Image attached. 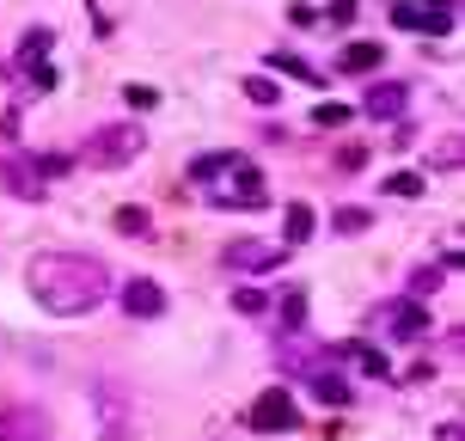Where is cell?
<instances>
[{
    "label": "cell",
    "mask_w": 465,
    "mask_h": 441,
    "mask_svg": "<svg viewBox=\"0 0 465 441\" xmlns=\"http://www.w3.org/2000/svg\"><path fill=\"white\" fill-rule=\"evenodd\" d=\"M232 160H239V154H203V160H190V178H203V185H214V178H221V172H227Z\"/></svg>",
    "instance_id": "obj_20"
},
{
    "label": "cell",
    "mask_w": 465,
    "mask_h": 441,
    "mask_svg": "<svg viewBox=\"0 0 465 441\" xmlns=\"http://www.w3.org/2000/svg\"><path fill=\"white\" fill-rule=\"evenodd\" d=\"M331 19L349 25V19H355V0H331Z\"/></svg>",
    "instance_id": "obj_29"
},
{
    "label": "cell",
    "mask_w": 465,
    "mask_h": 441,
    "mask_svg": "<svg viewBox=\"0 0 465 441\" xmlns=\"http://www.w3.org/2000/svg\"><path fill=\"white\" fill-rule=\"evenodd\" d=\"M380 185L392 190V196H422V178H417V172H392V178H380Z\"/></svg>",
    "instance_id": "obj_27"
},
{
    "label": "cell",
    "mask_w": 465,
    "mask_h": 441,
    "mask_svg": "<svg viewBox=\"0 0 465 441\" xmlns=\"http://www.w3.org/2000/svg\"><path fill=\"white\" fill-rule=\"evenodd\" d=\"M25 288H31V301L44 306L49 319H80V313H93V306L111 301V264L93 252H68V246H49L25 264Z\"/></svg>",
    "instance_id": "obj_1"
},
{
    "label": "cell",
    "mask_w": 465,
    "mask_h": 441,
    "mask_svg": "<svg viewBox=\"0 0 465 441\" xmlns=\"http://www.w3.org/2000/svg\"><path fill=\"white\" fill-rule=\"evenodd\" d=\"M392 25L398 31H417V37H441L453 31V0H392Z\"/></svg>",
    "instance_id": "obj_6"
},
{
    "label": "cell",
    "mask_w": 465,
    "mask_h": 441,
    "mask_svg": "<svg viewBox=\"0 0 465 441\" xmlns=\"http://www.w3.org/2000/svg\"><path fill=\"white\" fill-rule=\"evenodd\" d=\"M460 154H465V147H460V135H447L441 147H435V165H441V172H460Z\"/></svg>",
    "instance_id": "obj_28"
},
{
    "label": "cell",
    "mask_w": 465,
    "mask_h": 441,
    "mask_svg": "<svg viewBox=\"0 0 465 441\" xmlns=\"http://www.w3.org/2000/svg\"><path fill=\"white\" fill-rule=\"evenodd\" d=\"M245 98L270 111V105H276V98H282V86H276V80H270V74H252V80H245Z\"/></svg>",
    "instance_id": "obj_22"
},
{
    "label": "cell",
    "mask_w": 465,
    "mask_h": 441,
    "mask_svg": "<svg viewBox=\"0 0 465 441\" xmlns=\"http://www.w3.org/2000/svg\"><path fill=\"white\" fill-rule=\"evenodd\" d=\"M49 49H55V31L37 25V31H25V37H19V62H25V68H37V62H49Z\"/></svg>",
    "instance_id": "obj_16"
},
{
    "label": "cell",
    "mask_w": 465,
    "mask_h": 441,
    "mask_svg": "<svg viewBox=\"0 0 465 441\" xmlns=\"http://www.w3.org/2000/svg\"><path fill=\"white\" fill-rule=\"evenodd\" d=\"M282 319H288V331L306 326V295H301V288H288V295H282Z\"/></svg>",
    "instance_id": "obj_24"
},
{
    "label": "cell",
    "mask_w": 465,
    "mask_h": 441,
    "mask_svg": "<svg viewBox=\"0 0 465 441\" xmlns=\"http://www.w3.org/2000/svg\"><path fill=\"white\" fill-rule=\"evenodd\" d=\"M331 227L343 233V239H361V233L373 227V215L368 209H337V215H331Z\"/></svg>",
    "instance_id": "obj_19"
},
{
    "label": "cell",
    "mask_w": 465,
    "mask_h": 441,
    "mask_svg": "<svg viewBox=\"0 0 465 441\" xmlns=\"http://www.w3.org/2000/svg\"><path fill=\"white\" fill-rule=\"evenodd\" d=\"M123 313H129V319H160L165 313V288L153 276H129L123 282Z\"/></svg>",
    "instance_id": "obj_10"
},
{
    "label": "cell",
    "mask_w": 465,
    "mask_h": 441,
    "mask_svg": "<svg viewBox=\"0 0 465 441\" xmlns=\"http://www.w3.org/2000/svg\"><path fill=\"white\" fill-rule=\"evenodd\" d=\"M245 423H252L257 436H282V429H301V405H294L288 386H263V393L252 398Z\"/></svg>",
    "instance_id": "obj_5"
},
{
    "label": "cell",
    "mask_w": 465,
    "mask_h": 441,
    "mask_svg": "<svg viewBox=\"0 0 465 441\" xmlns=\"http://www.w3.org/2000/svg\"><path fill=\"white\" fill-rule=\"evenodd\" d=\"M270 68H282V74H294V80H306V86H325V80H319V74L306 68L301 55H288V49H276V55H270Z\"/></svg>",
    "instance_id": "obj_21"
},
{
    "label": "cell",
    "mask_w": 465,
    "mask_h": 441,
    "mask_svg": "<svg viewBox=\"0 0 465 441\" xmlns=\"http://www.w3.org/2000/svg\"><path fill=\"white\" fill-rule=\"evenodd\" d=\"M209 203L214 209H263L270 190H263V172H257L245 154L227 165V185H209Z\"/></svg>",
    "instance_id": "obj_3"
},
{
    "label": "cell",
    "mask_w": 465,
    "mask_h": 441,
    "mask_svg": "<svg viewBox=\"0 0 465 441\" xmlns=\"http://www.w3.org/2000/svg\"><path fill=\"white\" fill-rule=\"evenodd\" d=\"M232 306H239V313H263V306H270V295H263V288H232Z\"/></svg>",
    "instance_id": "obj_26"
},
{
    "label": "cell",
    "mask_w": 465,
    "mask_h": 441,
    "mask_svg": "<svg viewBox=\"0 0 465 441\" xmlns=\"http://www.w3.org/2000/svg\"><path fill=\"white\" fill-rule=\"evenodd\" d=\"M361 111L380 116V123H386V116H398V111H404V86H398V80H373L368 98H361Z\"/></svg>",
    "instance_id": "obj_12"
},
{
    "label": "cell",
    "mask_w": 465,
    "mask_h": 441,
    "mask_svg": "<svg viewBox=\"0 0 465 441\" xmlns=\"http://www.w3.org/2000/svg\"><path fill=\"white\" fill-rule=\"evenodd\" d=\"M380 62H386V49H380V44H349L343 55H337V68H343V74H373Z\"/></svg>",
    "instance_id": "obj_15"
},
{
    "label": "cell",
    "mask_w": 465,
    "mask_h": 441,
    "mask_svg": "<svg viewBox=\"0 0 465 441\" xmlns=\"http://www.w3.org/2000/svg\"><path fill=\"white\" fill-rule=\"evenodd\" d=\"M141 147H147V129L141 123H104L86 141V160L93 165H129V160H141Z\"/></svg>",
    "instance_id": "obj_4"
},
{
    "label": "cell",
    "mask_w": 465,
    "mask_h": 441,
    "mask_svg": "<svg viewBox=\"0 0 465 441\" xmlns=\"http://www.w3.org/2000/svg\"><path fill=\"white\" fill-rule=\"evenodd\" d=\"M49 417L37 405H0V441H44Z\"/></svg>",
    "instance_id": "obj_9"
},
{
    "label": "cell",
    "mask_w": 465,
    "mask_h": 441,
    "mask_svg": "<svg viewBox=\"0 0 465 441\" xmlns=\"http://www.w3.org/2000/svg\"><path fill=\"white\" fill-rule=\"evenodd\" d=\"M111 227L123 233V239H153V215H147V209H135V203H123V209L111 215Z\"/></svg>",
    "instance_id": "obj_14"
},
{
    "label": "cell",
    "mask_w": 465,
    "mask_h": 441,
    "mask_svg": "<svg viewBox=\"0 0 465 441\" xmlns=\"http://www.w3.org/2000/svg\"><path fill=\"white\" fill-rule=\"evenodd\" d=\"M312 398H319V405H343L349 386H343V380H331V374H312Z\"/></svg>",
    "instance_id": "obj_23"
},
{
    "label": "cell",
    "mask_w": 465,
    "mask_h": 441,
    "mask_svg": "<svg viewBox=\"0 0 465 441\" xmlns=\"http://www.w3.org/2000/svg\"><path fill=\"white\" fill-rule=\"evenodd\" d=\"M93 429L104 441H135V393L116 374H98L93 380Z\"/></svg>",
    "instance_id": "obj_2"
},
{
    "label": "cell",
    "mask_w": 465,
    "mask_h": 441,
    "mask_svg": "<svg viewBox=\"0 0 465 441\" xmlns=\"http://www.w3.org/2000/svg\"><path fill=\"white\" fill-rule=\"evenodd\" d=\"M441 441H460V429H453V423H441Z\"/></svg>",
    "instance_id": "obj_30"
},
{
    "label": "cell",
    "mask_w": 465,
    "mask_h": 441,
    "mask_svg": "<svg viewBox=\"0 0 465 441\" xmlns=\"http://www.w3.org/2000/svg\"><path fill=\"white\" fill-rule=\"evenodd\" d=\"M312 239V203H288V227H282V246L294 252V246H306Z\"/></svg>",
    "instance_id": "obj_17"
},
{
    "label": "cell",
    "mask_w": 465,
    "mask_h": 441,
    "mask_svg": "<svg viewBox=\"0 0 465 441\" xmlns=\"http://www.w3.org/2000/svg\"><path fill=\"white\" fill-rule=\"evenodd\" d=\"M373 319L392 331L398 344H417V337H429V313H422V301H392V306H380Z\"/></svg>",
    "instance_id": "obj_8"
},
{
    "label": "cell",
    "mask_w": 465,
    "mask_h": 441,
    "mask_svg": "<svg viewBox=\"0 0 465 441\" xmlns=\"http://www.w3.org/2000/svg\"><path fill=\"white\" fill-rule=\"evenodd\" d=\"M221 264H227V270H245V276H263V270L288 264V246H257V239H232V246H221Z\"/></svg>",
    "instance_id": "obj_7"
},
{
    "label": "cell",
    "mask_w": 465,
    "mask_h": 441,
    "mask_svg": "<svg viewBox=\"0 0 465 441\" xmlns=\"http://www.w3.org/2000/svg\"><path fill=\"white\" fill-rule=\"evenodd\" d=\"M349 116H355L349 105H312V123H319V129H343Z\"/></svg>",
    "instance_id": "obj_25"
},
{
    "label": "cell",
    "mask_w": 465,
    "mask_h": 441,
    "mask_svg": "<svg viewBox=\"0 0 465 441\" xmlns=\"http://www.w3.org/2000/svg\"><path fill=\"white\" fill-rule=\"evenodd\" d=\"M0 190H6V196H19V203H44L37 160H6V165H0Z\"/></svg>",
    "instance_id": "obj_11"
},
{
    "label": "cell",
    "mask_w": 465,
    "mask_h": 441,
    "mask_svg": "<svg viewBox=\"0 0 465 441\" xmlns=\"http://www.w3.org/2000/svg\"><path fill=\"white\" fill-rule=\"evenodd\" d=\"M337 362H355L361 374H380V380L392 374V368H386V356H380L373 344H361V337H349V344H337Z\"/></svg>",
    "instance_id": "obj_13"
},
{
    "label": "cell",
    "mask_w": 465,
    "mask_h": 441,
    "mask_svg": "<svg viewBox=\"0 0 465 441\" xmlns=\"http://www.w3.org/2000/svg\"><path fill=\"white\" fill-rule=\"evenodd\" d=\"M447 282V264H422V270H411V295L404 301H429V295H441Z\"/></svg>",
    "instance_id": "obj_18"
}]
</instances>
